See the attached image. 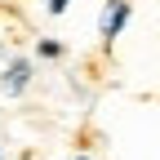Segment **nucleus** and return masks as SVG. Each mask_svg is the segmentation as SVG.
I'll list each match as a JSON object with an SVG mask.
<instances>
[{
	"mask_svg": "<svg viewBox=\"0 0 160 160\" xmlns=\"http://www.w3.org/2000/svg\"><path fill=\"white\" fill-rule=\"evenodd\" d=\"M27 85H31V62H27V58H13L9 71L0 76V89H5V98H18Z\"/></svg>",
	"mask_w": 160,
	"mask_h": 160,
	"instance_id": "obj_2",
	"label": "nucleus"
},
{
	"mask_svg": "<svg viewBox=\"0 0 160 160\" xmlns=\"http://www.w3.org/2000/svg\"><path fill=\"white\" fill-rule=\"evenodd\" d=\"M76 160H93V156H76Z\"/></svg>",
	"mask_w": 160,
	"mask_h": 160,
	"instance_id": "obj_5",
	"label": "nucleus"
},
{
	"mask_svg": "<svg viewBox=\"0 0 160 160\" xmlns=\"http://www.w3.org/2000/svg\"><path fill=\"white\" fill-rule=\"evenodd\" d=\"M36 53H40V58H62L67 49L58 45V40H40V45H36Z\"/></svg>",
	"mask_w": 160,
	"mask_h": 160,
	"instance_id": "obj_3",
	"label": "nucleus"
},
{
	"mask_svg": "<svg viewBox=\"0 0 160 160\" xmlns=\"http://www.w3.org/2000/svg\"><path fill=\"white\" fill-rule=\"evenodd\" d=\"M67 5L71 0H49V13H67Z\"/></svg>",
	"mask_w": 160,
	"mask_h": 160,
	"instance_id": "obj_4",
	"label": "nucleus"
},
{
	"mask_svg": "<svg viewBox=\"0 0 160 160\" xmlns=\"http://www.w3.org/2000/svg\"><path fill=\"white\" fill-rule=\"evenodd\" d=\"M125 22H129V0H107V5H102V18H98V36L111 45V40L125 31Z\"/></svg>",
	"mask_w": 160,
	"mask_h": 160,
	"instance_id": "obj_1",
	"label": "nucleus"
}]
</instances>
